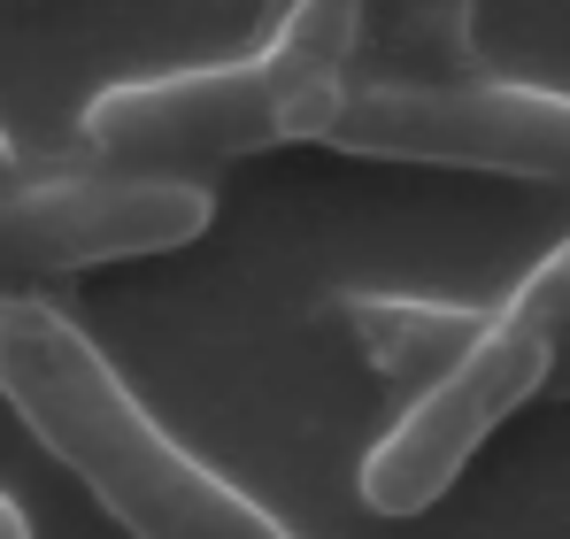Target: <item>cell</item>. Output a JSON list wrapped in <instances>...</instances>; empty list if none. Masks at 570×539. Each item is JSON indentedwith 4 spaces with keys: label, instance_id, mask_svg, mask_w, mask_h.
Wrapping results in <instances>:
<instances>
[{
    "label": "cell",
    "instance_id": "obj_10",
    "mask_svg": "<svg viewBox=\"0 0 570 539\" xmlns=\"http://www.w3.org/2000/svg\"><path fill=\"white\" fill-rule=\"evenodd\" d=\"M0 539H31V525H23V509L0 493Z\"/></svg>",
    "mask_w": 570,
    "mask_h": 539
},
{
    "label": "cell",
    "instance_id": "obj_9",
    "mask_svg": "<svg viewBox=\"0 0 570 539\" xmlns=\"http://www.w3.org/2000/svg\"><path fill=\"white\" fill-rule=\"evenodd\" d=\"M540 393H563L570 401V332L556 340V355H548V385H540Z\"/></svg>",
    "mask_w": 570,
    "mask_h": 539
},
{
    "label": "cell",
    "instance_id": "obj_7",
    "mask_svg": "<svg viewBox=\"0 0 570 539\" xmlns=\"http://www.w3.org/2000/svg\"><path fill=\"white\" fill-rule=\"evenodd\" d=\"M478 0H379V62L393 78H471Z\"/></svg>",
    "mask_w": 570,
    "mask_h": 539
},
{
    "label": "cell",
    "instance_id": "obj_12",
    "mask_svg": "<svg viewBox=\"0 0 570 539\" xmlns=\"http://www.w3.org/2000/svg\"><path fill=\"white\" fill-rule=\"evenodd\" d=\"M278 8H285V0H271V16H278Z\"/></svg>",
    "mask_w": 570,
    "mask_h": 539
},
{
    "label": "cell",
    "instance_id": "obj_3",
    "mask_svg": "<svg viewBox=\"0 0 570 539\" xmlns=\"http://www.w3.org/2000/svg\"><path fill=\"white\" fill-rule=\"evenodd\" d=\"M324 147L363 163H424L478 178L570 185V92L501 86V78H385L347 86Z\"/></svg>",
    "mask_w": 570,
    "mask_h": 539
},
{
    "label": "cell",
    "instance_id": "obj_5",
    "mask_svg": "<svg viewBox=\"0 0 570 539\" xmlns=\"http://www.w3.org/2000/svg\"><path fill=\"white\" fill-rule=\"evenodd\" d=\"M216 224L200 178L94 170V178L0 185V270H108L193 247Z\"/></svg>",
    "mask_w": 570,
    "mask_h": 539
},
{
    "label": "cell",
    "instance_id": "obj_6",
    "mask_svg": "<svg viewBox=\"0 0 570 539\" xmlns=\"http://www.w3.org/2000/svg\"><path fill=\"white\" fill-rule=\"evenodd\" d=\"M332 316H340V332L355 340V355L371 362L379 378L393 385H432L440 370H455V362L471 355L478 340H485V308H455V301H409V293H340L332 301Z\"/></svg>",
    "mask_w": 570,
    "mask_h": 539
},
{
    "label": "cell",
    "instance_id": "obj_2",
    "mask_svg": "<svg viewBox=\"0 0 570 539\" xmlns=\"http://www.w3.org/2000/svg\"><path fill=\"white\" fill-rule=\"evenodd\" d=\"M347 78H324L263 47L247 62L170 70L139 86H108L86 100V147L100 170H155V178H200L247 155H278L324 139Z\"/></svg>",
    "mask_w": 570,
    "mask_h": 539
},
{
    "label": "cell",
    "instance_id": "obj_1",
    "mask_svg": "<svg viewBox=\"0 0 570 539\" xmlns=\"http://www.w3.org/2000/svg\"><path fill=\"white\" fill-rule=\"evenodd\" d=\"M0 401L131 539H293L255 493L178 448L108 355L47 301H0Z\"/></svg>",
    "mask_w": 570,
    "mask_h": 539
},
{
    "label": "cell",
    "instance_id": "obj_4",
    "mask_svg": "<svg viewBox=\"0 0 570 539\" xmlns=\"http://www.w3.org/2000/svg\"><path fill=\"white\" fill-rule=\"evenodd\" d=\"M548 355H556L548 332H532L517 316H493L471 355L455 362V370H440L432 385H416L409 416L363 454V509H379V517H424L471 470V454L548 385Z\"/></svg>",
    "mask_w": 570,
    "mask_h": 539
},
{
    "label": "cell",
    "instance_id": "obj_8",
    "mask_svg": "<svg viewBox=\"0 0 570 539\" xmlns=\"http://www.w3.org/2000/svg\"><path fill=\"white\" fill-rule=\"evenodd\" d=\"M501 316H517V324H532V332L563 340V332H570V239L532 270L517 293H509V308H501Z\"/></svg>",
    "mask_w": 570,
    "mask_h": 539
},
{
    "label": "cell",
    "instance_id": "obj_11",
    "mask_svg": "<svg viewBox=\"0 0 570 539\" xmlns=\"http://www.w3.org/2000/svg\"><path fill=\"white\" fill-rule=\"evenodd\" d=\"M8 170H16V139L0 131V185H8Z\"/></svg>",
    "mask_w": 570,
    "mask_h": 539
}]
</instances>
